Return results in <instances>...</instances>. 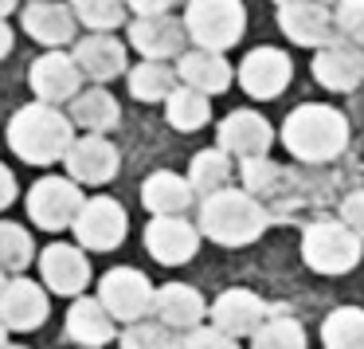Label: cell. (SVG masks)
<instances>
[{"mask_svg":"<svg viewBox=\"0 0 364 349\" xmlns=\"http://www.w3.org/2000/svg\"><path fill=\"white\" fill-rule=\"evenodd\" d=\"M270 306L251 291V286H228L215 302H208V318L231 338H251L262 322H267Z\"/></svg>","mask_w":364,"mask_h":349,"instance_id":"22","label":"cell"},{"mask_svg":"<svg viewBox=\"0 0 364 349\" xmlns=\"http://www.w3.org/2000/svg\"><path fill=\"white\" fill-rule=\"evenodd\" d=\"M239 181H243L247 192H255V197L267 204V200L282 189L286 173L270 161V153H267V157H243V161H239Z\"/></svg>","mask_w":364,"mask_h":349,"instance_id":"35","label":"cell"},{"mask_svg":"<svg viewBox=\"0 0 364 349\" xmlns=\"http://www.w3.org/2000/svg\"><path fill=\"white\" fill-rule=\"evenodd\" d=\"M231 153L228 150H200L196 157L188 161V184H192V192H196V200L200 197H212V192H220V189H228L231 184V173H235V165H231Z\"/></svg>","mask_w":364,"mask_h":349,"instance_id":"29","label":"cell"},{"mask_svg":"<svg viewBox=\"0 0 364 349\" xmlns=\"http://www.w3.org/2000/svg\"><path fill=\"white\" fill-rule=\"evenodd\" d=\"M274 4H286V0H274Z\"/></svg>","mask_w":364,"mask_h":349,"instance_id":"47","label":"cell"},{"mask_svg":"<svg viewBox=\"0 0 364 349\" xmlns=\"http://www.w3.org/2000/svg\"><path fill=\"white\" fill-rule=\"evenodd\" d=\"M141 239H145L149 259H157L161 267H184V263L196 259L204 236H200V228L192 220H184V216H149Z\"/></svg>","mask_w":364,"mask_h":349,"instance_id":"13","label":"cell"},{"mask_svg":"<svg viewBox=\"0 0 364 349\" xmlns=\"http://www.w3.org/2000/svg\"><path fill=\"white\" fill-rule=\"evenodd\" d=\"M173 349H239V338L223 333L220 325H192V330L176 333V345Z\"/></svg>","mask_w":364,"mask_h":349,"instance_id":"36","label":"cell"},{"mask_svg":"<svg viewBox=\"0 0 364 349\" xmlns=\"http://www.w3.org/2000/svg\"><path fill=\"white\" fill-rule=\"evenodd\" d=\"M4 278H9V275H4V271H0V286H4Z\"/></svg>","mask_w":364,"mask_h":349,"instance_id":"45","label":"cell"},{"mask_svg":"<svg viewBox=\"0 0 364 349\" xmlns=\"http://www.w3.org/2000/svg\"><path fill=\"white\" fill-rule=\"evenodd\" d=\"M0 318L12 333H36L51 318V291L40 278H28V271L9 275L0 286Z\"/></svg>","mask_w":364,"mask_h":349,"instance_id":"10","label":"cell"},{"mask_svg":"<svg viewBox=\"0 0 364 349\" xmlns=\"http://www.w3.org/2000/svg\"><path fill=\"white\" fill-rule=\"evenodd\" d=\"M278 28L290 43L314 51L337 40V24H333L321 0H286V4H278Z\"/></svg>","mask_w":364,"mask_h":349,"instance_id":"17","label":"cell"},{"mask_svg":"<svg viewBox=\"0 0 364 349\" xmlns=\"http://www.w3.org/2000/svg\"><path fill=\"white\" fill-rule=\"evenodd\" d=\"M309 71H314L317 87L348 95V90H356L364 83V48H356L348 40H333L325 48H317Z\"/></svg>","mask_w":364,"mask_h":349,"instance_id":"21","label":"cell"},{"mask_svg":"<svg viewBox=\"0 0 364 349\" xmlns=\"http://www.w3.org/2000/svg\"><path fill=\"white\" fill-rule=\"evenodd\" d=\"M176 345V330H168L161 318H137L126 322L118 330V349H173Z\"/></svg>","mask_w":364,"mask_h":349,"instance_id":"34","label":"cell"},{"mask_svg":"<svg viewBox=\"0 0 364 349\" xmlns=\"http://www.w3.org/2000/svg\"><path fill=\"white\" fill-rule=\"evenodd\" d=\"M36 275H40V283L51 294L75 298V294H87L95 271H90V259H87V247L82 244H48L36 255Z\"/></svg>","mask_w":364,"mask_h":349,"instance_id":"9","label":"cell"},{"mask_svg":"<svg viewBox=\"0 0 364 349\" xmlns=\"http://www.w3.org/2000/svg\"><path fill=\"white\" fill-rule=\"evenodd\" d=\"M134 16H157V12H168L173 0H126Z\"/></svg>","mask_w":364,"mask_h":349,"instance_id":"40","label":"cell"},{"mask_svg":"<svg viewBox=\"0 0 364 349\" xmlns=\"http://www.w3.org/2000/svg\"><path fill=\"white\" fill-rule=\"evenodd\" d=\"M16 197H20V181H16V173H12V169L4 165V161H0V212L16 204Z\"/></svg>","mask_w":364,"mask_h":349,"instance_id":"39","label":"cell"},{"mask_svg":"<svg viewBox=\"0 0 364 349\" xmlns=\"http://www.w3.org/2000/svg\"><path fill=\"white\" fill-rule=\"evenodd\" d=\"M337 212H341V220H345L348 228H353L356 236L364 239V189L348 192V197L341 200V208H337Z\"/></svg>","mask_w":364,"mask_h":349,"instance_id":"38","label":"cell"},{"mask_svg":"<svg viewBox=\"0 0 364 349\" xmlns=\"http://www.w3.org/2000/svg\"><path fill=\"white\" fill-rule=\"evenodd\" d=\"M16 9H20V0H0V16H4V20H9Z\"/></svg>","mask_w":364,"mask_h":349,"instance_id":"42","label":"cell"},{"mask_svg":"<svg viewBox=\"0 0 364 349\" xmlns=\"http://www.w3.org/2000/svg\"><path fill=\"white\" fill-rule=\"evenodd\" d=\"M75 63L82 67L87 83H114L129 71V56L126 43L118 40L114 32H87L71 43Z\"/></svg>","mask_w":364,"mask_h":349,"instance_id":"18","label":"cell"},{"mask_svg":"<svg viewBox=\"0 0 364 349\" xmlns=\"http://www.w3.org/2000/svg\"><path fill=\"white\" fill-rule=\"evenodd\" d=\"M12 48H16V32H12V24L4 16H0V59H9Z\"/></svg>","mask_w":364,"mask_h":349,"instance_id":"41","label":"cell"},{"mask_svg":"<svg viewBox=\"0 0 364 349\" xmlns=\"http://www.w3.org/2000/svg\"><path fill=\"white\" fill-rule=\"evenodd\" d=\"M196 228L204 239L220 247H247L270 228V212L255 192L228 184V189L196 200Z\"/></svg>","mask_w":364,"mask_h":349,"instance_id":"2","label":"cell"},{"mask_svg":"<svg viewBox=\"0 0 364 349\" xmlns=\"http://www.w3.org/2000/svg\"><path fill=\"white\" fill-rule=\"evenodd\" d=\"M181 87V75L168 59H141L126 71V90L134 103H165Z\"/></svg>","mask_w":364,"mask_h":349,"instance_id":"27","label":"cell"},{"mask_svg":"<svg viewBox=\"0 0 364 349\" xmlns=\"http://www.w3.org/2000/svg\"><path fill=\"white\" fill-rule=\"evenodd\" d=\"M321 4H337V0H321Z\"/></svg>","mask_w":364,"mask_h":349,"instance_id":"46","label":"cell"},{"mask_svg":"<svg viewBox=\"0 0 364 349\" xmlns=\"http://www.w3.org/2000/svg\"><path fill=\"white\" fill-rule=\"evenodd\" d=\"M153 318H161L168 330L181 333V330H192V325L204 322L208 302H204V294L188 283H165L153 294Z\"/></svg>","mask_w":364,"mask_h":349,"instance_id":"24","label":"cell"},{"mask_svg":"<svg viewBox=\"0 0 364 349\" xmlns=\"http://www.w3.org/2000/svg\"><path fill=\"white\" fill-rule=\"evenodd\" d=\"M0 349H32V345H20V341H4Z\"/></svg>","mask_w":364,"mask_h":349,"instance_id":"44","label":"cell"},{"mask_svg":"<svg viewBox=\"0 0 364 349\" xmlns=\"http://www.w3.org/2000/svg\"><path fill=\"white\" fill-rule=\"evenodd\" d=\"M75 20L87 32H118L122 24H129V4L126 0H71Z\"/></svg>","mask_w":364,"mask_h":349,"instance_id":"33","label":"cell"},{"mask_svg":"<svg viewBox=\"0 0 364 349\" xmlns=\"http://www.w3.org/2000/svg\"><path fill=\"white\" fill-rule=\"evenodd\" d=\"M129 48L141 59H181L188 51V28L184 20L168 16V12H157V16H134L126 24Z\"/></svg>","mask_w":364,"mask_h":349,"instance_id":"14","label":"cell"},{"mask_svg":"<svg viewBox=\"0 0 364 349\" xmlns=\"http://www.w3.org/2000/svg\"><path fill=\"white\" fill-rule=\"evenodd\" d=\"M153 294L157 286L149 283V275H141L137 267H110L106 275H98V298L114 314V322L126 325L137 318L153 314Z\"/></svg>","mask_w":364,"mask_h":349,"instance_id":"8","label":"cell"},{"mask_svg":"<svg viewBox=\"0 0 364 349\" xmlns=\"http://www.w3.org/2000/svg\"><path fill=\"white\" fill-rule=\"evenodd\" d=\"M118 330L122 325L114 322V314L102 306V298H90V294H75L71 306H67V318H63V333L67 341L82 349H102L110 341H118Z\"/></svg>","mask_w":364,"mask_h":349,"instance_id":"20","label":"cell"},{"mask_svg":"<svg viewBox=\"0 0 364 349\" xmlns=\"http://www.w3.org/2000/svg\"><path fill=\"white\" fill-rule=\"evenodd\" d=\"M364 255V239L345 220H317L301 231V263L317 275H348Z\"/></svg>","mask_w":364,"mask_h":349,"instance_id":"4","label":"cell"},{"mask_svg":"<svg viewBox=\"0 0 364 349\" xmlns=\"http://www.w3.org/2000/svg\"><path fill=\"white\" fill-rule=\"evenodd\" d=\"M36 255H40V247H36L28 224L0 220V271L4 275H24V271H32Z\"/></svg>","mask_w":364,"mask_h":349,"instance_id":"30","label":"cell"},{"mask_svg":"<svg viewBox=\"0 0 364 349\" xmlns=\"http://www.w3.org/2000/svg\"><path fill=\"white\" fill-rule=\"evenodd\" d=\"M235 79H239V87H243L251 98L270 103V98H278L286 87H290L294 63H290V56L278 51V48H255L251 56H243Z\"/></svg>","mask_w":364,"mask_h":349,"instance_id":"16","label":"cell"},{"mask_svg":"<svg viewBox=\"0 0 364 349\" xmlns=\"http://www.w3.org/2000/svg\"><path fill=\"white\" fill-rule=\"evenodd\" d=\"M282 145L301 165H329L348 150V118L333 106L301 103L282 122Z\"/></svg>","mask_w":364,"mask_h":349,"instance_id":"3","label":"cell"},{"mask_svg":"<svg viewBox=\"0 0 364 349\" xmlns=\"http://www.w3.org/2000/svg\"><path fill=\"white\" fill-rule=\"evenodd\" d=\"M75 134H79V130H75L71 114L55 103H40V98L24 103L9 118V126H4L9 150L16 153L24 165H36V169L59 165V161L67 157V150H71Z\"/></svg>","mask_w":364,"mask_h":349,"instance_id":"1","label":"cell"},{"mask_svg":"<svg viewBox=\"0 0 364 349\" xmlns=\"http://www.w3.org/2000/svg\"><path fill=\"white\" fill-rule=\"evenodd\" d=\"M333 24H337V36H341V40L364 48V0H337Z\"/></svg>","mask_w":364,"mask_h":349,"instance_id":"37","label":"cell"},{"mask_svg":"<svg viewBox=\"0 0 364 349\" xmlns=\"http://www.w3.org/2000/svg\"><path fill=\"white\" fill-rule=\"evenodd\" d=\"M196 204L188 177L173 173V169H157L141 181V208L149 216H184Z\"/></svg>","mask_w":364,"mask_h":349,"instance_id":"25","label":"cell"},{"mask_svg":"<svg viewBox=\"0 0 364 349\" xmlns=\"http://www.w3.org/2000/svg\"><path fill=\"white\" fill-rule=\"evenodd\" d=\"M215 145L228 150L235 161L267 157L270 145H274V126H270L259 110H231L228 118L215 126Z\"/></svg>","mask_w":364,"mask_h":349,"instance_id":"19","label":"cell"},{"mask_svg":"<svg viewBox=\"0 0 364 349\" xmlns=\"http://www.w3.org/2000/svg\"><path fill=\"white\" fill-rule=\"evenodd\" d=\"M176 75L184 87H196L204 95H223L235 79L231 63L223 59V51H208V48H192L176 59Z\"/></svg>","mask_w":364,"mask_h":349,"instance_id":"26","label":"cell"},{"mask_svg":"<svg viewBox=\"0 0 364 349\" xmlns=\"http://www.w3.org/2000/svg\"><path fill=\"white\" fill-rule=\"evenodd\" d=\"M184 28L196 48L231 51L247 32V9L243 0H188Z\"/></svg>","mask_w":364,"mask_h":349,"instance_id":"6","label":"cell"},{"mask_svg":"<svg viewBox=\"0 0 364 349\" xmlns=\"http://www.w3.org/2000/svg\"><path fill=\"white\" fill-rule=\"evenodd\" d=\"M325 349H364V310L360 306H337L321 322Z\"/></svg>","mask_w":364,"mask_h":349,"instance_id":"31","label":"cell"},{"mask_svg":"<svg viewBox=\"0 0 364 349\" xmlns=\"http://www.w3.org/2000/svg\"><path fill=\"white\" fill-rule=\"evenodd\" d=\"M28 87H32V98H40V103L67 106L82 87H87V75L75 63L71 51L48 48L43 56L32 59V67H28Z\"/></svg>","mask_w":364,"mask_h":349,"instance_id":"11","label":"cell"},{"mask_svg":"<svg viewBox=\"0 0 364 349\" xmlns=\"http://www.w3.org/2000/svg\"><path fill=\"white\" fill-rule=\"evenodd\" d=\"M9 333H12V330H9V325H4V318H0V345L9 341Z\"/></svg>","mask_w":364,"mask_h":349,"instance_id":"43","label":"cell"},{"mask_svg":"<svg viewBox=\"0 0 364 349\" xmlns=\"http://www.w3.org/2000/svg\"><path fill=\"white\" fill-rule=\"evenodd\" d=\"M82 200H87V192H82V184L75 181V177H59V173H48L40 177V181H32V189L24 192V208H28V220H32V228L40 231H51V236H59V231H71L75 216H79Z\"/></svg>","mask_w":364,"mask_h":349,"instance_id":"5","label":"cell"},{"mask_svg":"<svg viewBox=\"0 0 364 349\" xmlns=\"http://www.w3.org/2000/svg\"><path fill=\"white\" fill-rule=\"evenodd\" d=\"M67 114L79 134H114L122 122V103L106 83H90L67 103Z\"/></svg>","mask_w":364,"mask_h":349,"instance_id":"23","label":"cell"},{"mask_svg":"<svg viewBox=\"0 0 364 349\" xmlns=\"http://www.w3.org/2000/svg\"><path fill=\"white\" fill-rule=\"evenodd\" d=\"M251 349H306V330L298 318L270 310L267 322L251 333Z\"/></svg>","mask_w":364,"mask_h":349,"instance_id":"32","label":"cell"},{"mask_svg":"<svg viewBox=\"0 0 364 349\" xmlns=\"http://www.w3.org/2000/svg\"><path fill=\"white\" fill-rule=\"evenodd\" d=\"M165 122L176 134H196V130H204L208 122H212V95L181 83V87L165 98Z\"/></svg>","mask_w":364,"mask_h":349,"instance_id":"28","label":"cell"},{"mask_svg":"<svg viewBox=\"0 0 364 349\" xmlns=\"http://www.w3.org/2000/svg\"><path fill=\"white\" fill-rule=\"evenodd\" d=\"M122 153L110 142V134H75L71 150L63 157V173L75 177L82 189H102L118 177Z\"/></svg>","mask_w":364,"mask_h":349,"instance_id":"12","label":"cell"},{"mask_svg":"<svg viewBox=\"0 0 364 349\" xmlns=\"http://www.w3.org/2000/svg\"><path fill=\"white\" fill-rule=\"evenodd\" d=\"M71 236H75V244H82L87 251H98V255L118 251L129 236V216H126V208H122V200L106 197V192L87 197L79 208V216H75V224H71Z\"/></svg>","mask_w":364,"mask_h":349,"instance_id":"7","label":"cell"},{"mask_svg":"<svg viewBox=\"0 0 364 349\" xmlns=\"http://www.w3.org/2000/svg\"><path fill=\"white\" fill-rule=\"evenodd\" d=\"M20 28L40 48H71L79 40V20H75L71 0H28L20 9Z\"/></svg>","mask_w":364,"mask_h":349,"instance_id":"15","label":"cell"}]
</instances>
